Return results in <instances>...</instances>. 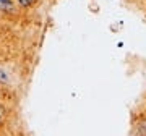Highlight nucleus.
Here are the masks:
<instances>
[{
  "mask_svg": "<svg viewBox=\"0 0 146 136\" xmlns=\"http://www.w3.org/2000/svg\"><path fill=\"white\" fill-rule=\"evenodd\" d=\"M13 8V3H11V0H0V10L3 11H8Z\"/></svg>",
  "mask_w": 146,
  "mask_h": 136,
  "instance_id": "1",
  "label": "nucleus"
},
{
  "mask_svg": "<svg viewBox=\"0 0 146 136\" xmlns=\"http://www.w3.org/2000/svg\"><path fill=\"white\" fill-rule=\"evenodd\" d=\"M18 2H20V3H21L23 7H29V5H33V3H34L36 0H18Z\"/></svg>",
  "mask_w": 146,
  "mask_h": 136,
  "instance_id": "2",
  "label": "nucleus"
},
{
  "mask_svg": "<svg viewBox=\"0 0 146 136\" xmlns=\"http://www.w3.org/2000/svg\"><path fill=\"white\" fill-rule=\"evenodd\" d=\"M2 121H3V109L0 107V123H2Z\"/></svg>",
  "mask_w": 146,
  "mask_h": 136,
  "instance_id": "3",
  "label": "nucleus"
}]
</instances>
